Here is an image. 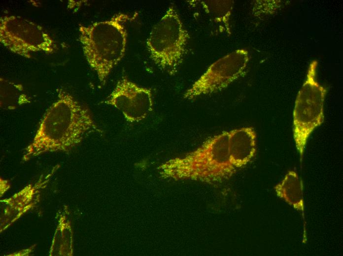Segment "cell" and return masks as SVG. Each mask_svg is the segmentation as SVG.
Segmentation results:
<instances>
[{"label": "cell", "instance_id": "12", "mask_svg": "<svg viewBox=\"0 0 343 256\" xmlns=\"http://www.w3.org/2000/svg\"><path fill=\"white\" fill-rule=\"evenodd\" d=\"M0 80L1 108L13 109L31 102L22 85L1 77Z\"/></svg>", "mask_w": 343, "mask_h": 256}, {"label": "cell", "instance_id": "11", "mask_svg": "<svg viewBox=\"0 0 343 256\" xmlns=\"http://www.w3.org/2000/svg\"><path fill=\"white\" fill-rule=\"evenodd\" d=\"M209 18L217 33L231 34V19L234 2L229 0H192Z\"/></svg>", "mask_w": 343, "mask_h": 256}, {"label": "cell", "instance_id": "5", "mask_svg": "<svg viewBox=\"0 0 343 256\" xmlns=\"http://www.w3.org/2000/svg\"><path fill=\"white\" fill-rule=\"evenodd\" d=\"M317 64L315 60L310 63L293 110V137L301 161L309 137L324 121V103L327 90L316 80Z\"/></svg>", "mask_w": 343, "mask_h": 256}, {"label": "cell", "instance_id": "4", "mask_svg": "<svg viewBox=\"0 0 343 256\" xmlns=\"http://www.w3.org/2000/svg\"><path fill=\"white\" fill-rule=\"evenodd\" d=\"M189 35L173 6L154 26L146 41L150 58L163 71L175 74L186 53Z\"/></svg>", "mask_w": 343, "mask_h": 256}, {"label": "cell", "instance_id": "9", "mask_svg": "<svg viewBox=\"0 0 343 256\" xmlns=\"http://www.w3.org/2000/svg\"><path fill=\"white\" fill-rule=\"evenodd\" d=\"M257 134L253 128L244 127L228 131V148L235 168L246 165L256 152Z\"/></svg>", "mask_w": 343, "mask_h": 256}, {"label": "cell", "instance_id": "3", "mask_svg": "<svg viewBox=\"0 0 343 256\" xmlns=\"http://www.w3.org/2000/svg\"><path fill=\"white\" fill-rule=\"evenodd\" d=\"M135 18L119 13L108 20L79 25V40L84 56L102 85L125 54L127 23Z\"/></svg>", "mask_w": 343, "mask_h": 256}, {"label": "cell", "instance_id": "6", "mask_svg": "<svg viewBox=\"0 0 343 256\" xmlns=\"http://www.w3.org/2000/svg\"><path fill=\"white\" fill-rule=\"evenodd\" d=\"M0 41L11 52L30 58L36 53H54L55 41L38 24L19 16H2L0 21Z\"/></svg>", "mask_w": 343, "mask_h": 256}, {"label": "cell", "instance_id": "10", "mask_svg": "<svg viewBox=\"0 0 343 256\" xmlns=\"http://www.w3.org/2000/svg\"><path fill=\"white\" fill-rule=\"evenodd\" d=\"M274 190L278 197L302 214L304 224V239H306L305 207L301 178L295 171L289 170L283 179L274 187Z\"/></svg>", "mask_w": 343, "mask_h": 256}, {"label": "cell", "instance_id": "2", "mask_svg": "<svg viewBox=\"0 0 343 256\" xmlns=\"http://www.w3.org/2000/svg\"><path fill=\"white\" fill-rule=\"evenodd\" d=\"M158 169L162 177L175 180L213 184L229 179L236 168L230 160L228 131L214 135L193 151L168 160Z\"/></svg>", "mask_w": 343, "mask_h": 256}, {"label": "cell", "instance_id": "7", "mask_svg": "<svg viewBox=\"0 0 343 256\" xmlns=\"http://www.w3.org/2000/svg\"><path fill=\"white\" fill-rule=\"evenodd\" d=\"M249 60L248 52L244 49L236 50L220 58L185 91L184 98L192 100L224 90L242 75Z\"/></svg>", "mask_w": 343, "mask_h": 256}, {"label": "cell", "instance_id": "1", "mask_svg": "<svg viewBox=\"0 0 343 256\" xmlns=\"http://www.w3.org/2000/svg\"><path fill=\"white\" fill-rule=\"evenodd\" d=\"M97 129L89 110L68 92L60 89L24 157L27 160L46 152L68 150Z\"/></svg>", "mask_w": 343, "mask_h": 256}, {"label": "cell", "instance_id": "8", "mask_svg": "<svg viewBox=\"0 0 343 256\" xmlns=\"http://www.w3.org/2000/svg\"><path fill=\"white\" fill-rule=\"evenodd\" d=\"M104 103L120 110L127 121L139 122L153 110V99L150 89L137 85L126 76L117 82Z\"/></svg>", "mask_w": 343, "mask_h": 256}]
</instances>
